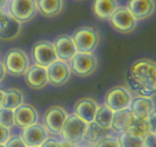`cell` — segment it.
<instances>
[{
  "label": "cell",
  "mask_w": 156,
  "mask_h": 147,
  "mask_svg": "<svg viewBox=\"0 0 156 147\" xmlns=\"http://www.w3.org/2000/svg\"><path fill=\"white\" fill-rule=\"evenodd\" d=\"M53 44L58 58L61 61L68 62L77 52L72 36L68 34L58 36Z\"/></svg>",
  "instance_id": "cell-15"
},
{
  "label": "cell",
  "mask_w": 156,
  "mask_h": 147,
  "mask_svg": "<svg viewBox=\"0 0 156 147\" xmlns=\"http://www.w3.org/2000/svg\"><path fill=\"white\" fill-rule=\"evenodd\" d=\"M5 11V10H0V17H1V16H2V13H3Z\"/></svg>",
  "instance_id": "cell-38"
},
{
  "label": "cell",
  "mask_w": 156,
  "mask_h": 147,
  "mask_svg": "<svg viewBox=\"0 0 156 147\" xmlns=\"http://www.w3.org/2000/svg\"><path fill=\"white\" fill-rule=\"evenodd\" d=\"M135 116L129 108L115 111L110 129L117 133H122L128 130Z\"/></svg>",
  "instance_id": "cell-20"
},
{
  "label": "cell",
  "mask_w": 156,
  "mask_h": 147,
  "mask_svg": "<svg viewBox=\"0 0 156 147\" xmlns=\"http://www.w3.org/2000/svg\"><path fill=\"white\" fill-rule=\"evenodd\" d=\"M109 24L115 31L123 34H129L135 29L137 20L132 15L126 6L120 5L117 7L110 18Z\"/></svg>",
  "instance_id": "cell-7"
},
{
  "label": "cell",
  "mask_w": 156,
  "mask_h": 147,
  "mask_svg": "<svg viewBox=\"0 0 156 147\" xmlns=\"http://www.w3.org/2000/svg\"><path fill=\"white\" fill-rule=\"evenodd\" d=\"M6 74V69H5L3 62H1V61H0V84L2 83V82L5 80Z\"/></svg>",
  "instance_id": "cell-35"
},
{
  "label": "cell",
  "mask_w": 156,
  "mask_h": 147,
  "mask_svg": "<svg viewBox=\"0 0 156 147\" xmlns=\"http://www.w3.org/2000/svg\"><path fill=\"white\" fill-rule=\"evenodd\" d=\"M69 62L72 73L81 77L91 75L98 67V60L93 53L76 52Z\"/></svg>",
  "instance_id": "cell-4"
},
{
  "label": "cell",
  "mask_w": 156,
  "mask_h": 147,
  "mask_svg": "<svg viewBox=\"0 0 156 147\" xmlns=\"http://www.w3.org/2000/svg\"><path fill=\"white\" fill-rule=\"evenodd\" d=\"M5 147H28L24 142L21 135L10 136L5 143Z\"/></svg>",
  "instance_id": "cell-31"
},
{
  "label": "cell",
  "mask_w": 156,
  "mask_h": 147,
  "mask_svg": "<svg viewBox=\"0 0 156 147\" xmlns=\"http://www.w3.org/2000/svg\"><path fill=\"white\" fill-rule=\"evenodd\" d=\"M132 99L129 90L123 86H115L107 91L104 102L109 109L115 112L129 108Z\"/></svg>",
  "instance_id": "cell-8"
},
{
  "label": "cell",
  "mask_w": 156,
  "mask_h": 147,
  "mask_svg": "<svg viewBox=\"0 0 156 147\" xmlns=\"http://www.w3.org/2000/svg\"><path fill=\"white\" fill-rule=\"evenodd\" d=\"M129 89L136 95L152 97L156 95V62L140 58L132 64L127 71Z\"/></svg>",
  "instance_id": "cell-1"
},
{
  "label": "cell",
  "mask_w": 156,
  "mask_h": 147,
  "mask_svg": "<svg viewBox=\"0 0 156 147\" xmlns=\"http://www.w3.org/2000/svg\"><path fill=\"white\" fill-rule=\"evenodd\" d=\"M127 131L138 136L145 138V136L149 133L148 118H140L135 117L131 126L129 127Z\"/></svg>",
  "instance_id": "cell-27"
},
{
  "label": "cell",
  "mask_w": 156,
  "mask_h": 147,
  "mask_svg": "<svg viewBox=\"0 0 156 147\" xmlns=\"http://www.w3.org/2000/svg\"><path fill=\"white\" fill-rule=\"evenodd\" d=\"M9 0H0V10H6Z\"/></svg>",
  "instance_id": "cell-37"
},
{
  "label": "cell",
  "mask_w": 156,
  "mask_h": 147,
  "mask_svg": "<svg viewBox=\"0 0 156 147\" xmlns=\"http://www.w3.org/2000/svg\"><path fill=\"white\" fill-rule=\"evenodd\" d=\"M0 147H5V144H0Z\"/></svg>",
  "instance_id": "cell-39"
},
{
  "label": "cell",
  "mask_w": 156,
  "mask_h": 147,
  "mask_svg": "<svg viewBox=\"0 0 156 147\" xmlns=\"http://www.w3.org/2000/svg\"><path fill=\"white\" fill-rule=\"evenodd\" d=\"M109 129L104 128L99 125L95 121L87 124L83 135V140L90 143H97L103 138L108 136Z\"/></svg>",
  "instance_id": "cell-23"
},
{
  "label": "cell",
  "mask_w": 156,
  "mask_h": 147,
  "mask_svg": "<svg viewBox=\"0 0 156 147\" xmlns=\"http://www.w3.org/2000/svg\"><path fill=\"white\" fill-rule=\"evenodd\" d=\"M3 64L7 73L14 76H22L30 67V61L27 54L19 48H12L4 58Z\"/></svg>",
  "instance_id": "cell-5"
},
{
  "label": "cell",
  "mask_w": 156,
  "mask_h": 147,
  "mask_svg": "<svg viewBox=\"0 0 156 147\" xmlns=\"http://www.w3.org/2000/svg\"><path fill=\"white\" fill-rule=\"evenodd\" d=\"M21 136L28 147L41 146L48 137V131L44 124L36 123L22 129Z\"/></svg>",
  "instance_id": "cell-12"
},
{
  "label": "cell",
  "mask_w": 156,
  "mask_h": 147,
  "mask_svg": "<svg viewBox=\"0 0 156 147\" xmlns=\"http://www.w3.org/2000/svg\"><path fill=\"white\" fill-rule=\"evenodd\" d=\"M78 147H86V146H78Z\"/></svg>",
  "instance_id": "cell-41"
},
{
  "label": "cell",
  "mask_w": 156,
  "mask_h": 147,
  "mask_svg": "<svg viewBox=\"0 0 156 147\" xmlns=\"http://www.w3.org/2000/svg\"><path fill=\"white\" fill-rule=\"evenodd\" d=\"M126 7L137 21L148 19L155 9L154 0H128Z\"/></svg>",
  "instance_id": "cell-17"
},
{
  "label": "cell",
  "mask_w": 156,
  "mask_h": 147,
  "mask_svg": "<svg viewBox=\"0 0 156 147\" xmlns=\"http://www.w3.org/2000/svg\"><path fill=\"white\" fill-rule=\"evenodd\" d=\"M144 147H156V134L148 133L144 138Z\"/></svg>",
  "instance_id": "cell-32"
},
{
  "label": "cell",
  "mask_w": 156,
  "mask_h": 147,
  "mask_svg": "<svg viewBox=\"0 0 156 147\" xmlns=\"http://www.w3.org/2000/svg\"><path fill=\"white\" fill-rule=\"evenodd\" d=\"M77 52L93 53L100 42L98 31L93 27L83 26L75 30L72 35Z\"/></svg>",
  "instance_id": "cell-2"
},
{
  "label": "cell",
  "mask_w": 156,
  "mask_h": 147,
  "mask_svg": "<svg viewBox=\"0 0 156 147\" xmlns=\"http://www.w3.org/2000/svg\"><path fill=\"white\" fill-rule=\"evenodd\" d=\"M95 147H119L118 138L112 136H106L97 142Z\"/></svg>",
  "instance_id": "cell-30"
},
{
  "label": "cell",
  "mask_w": 156,
  "mask_h": 147,
  "mask_svg": "<svg viewBox=\"0 0 156 147\" xmlns=\"http://www.w3.org/2000/svg\"><path fill=\"white\" fill-rule=\"evenodd\" d=\"M22 29V23L9 15L5 10L0 17V39L12 41L19 37Z\"/></svg>",
  "instance_id": "cell-13"
},
{
  "label": "cell",
  "mask_w": 156,
  "mask_h": 147,
  "mask_svg": "<svg viewBox=\"0 0 156 147\" xmlns=\"http://www.w3.org/2000/svg\"><path fill=\"white\" fill-rule=\"evenodd\" d=\"M49 83L55 87H60L67 83L71 76V69L67 62L57 59L47 67Z\"/></svg>",
  "instance_id": "cell-11"
},
{
  "label": "cell",
  "mask_w": 156,
  "mask_h": 147,
  "mask_svg": "<svg viewBox=\"0 0 156 147\" xmlns=\"http://www.w3.org/2000/svg\"><path fill=\"white\" fill-rule=\"evenodd\" d=\"M37 12L46 18H53L61 13L64 0H36Z\"/></svg>",
  "instance_id": "cell-22"
},
{
  "label": "cell",
  "mask_w": 156,
  "mask_h": 147,
  "mask_svg": "<svg viewBox=\"0 0 156 147\" xmlns=\"http://www.w3.org/2000/svg\"><path fill=\"white\" fill-rule=\"evenodd\" d=\"M16 125L21 129L37 123L38 113L34 106L28 103H22L14 110Z\"/></svg>",
  "instance_id": "cell-16"
},
{
  "label": "cell",
  "mask_w": 156,
  "mask_h": 147,
  "mask_svg": "<svg viewBox=\"0 0 156 147\" xmlns=\"http://www.w3.org/2000/svg\"><path fill=\"white\" fill-rule=\"evenodd\" d=\"M6 12L22 24L25 23L32 20L37 14V2L36 0H9Z\"/></svg>",
  "instance_id": "cell-3"
},
{
  "label": "cell",
  "mask_w": 156,
  "mask_h": 147,
  "mask_svg": "<svg viewBox=\"0 0 156 147\" xmlns=\"http://www.w3.org/2000/svg\"><path fill=\"white\" fill-rule=\"evenodd\" d=\"M31 57L34 64L46 68L58 59L53 42L44 40L34 43L31 48Z\"/></svg>",
  "instance_id": "cell-9"
},
{
  "label": "cell",
  "mask_w": 156,
  "mask_h": 147,
  "mask_svg": "<svg viewBox=\"0 0 156 147\" xmlns=\"http://www.w3.org/2000/svg\"><path fill=\"white\" fill-rule=\"evenodd\" d=\"M24 102V94L18 88H9L5 90V100L2 108L15 110Z\"/></svg>",
  "instance_id": "cell-24"
},
{
  "label": "cell",
  "mask_w": 156,
  "mask_h": 147,
  "mask_svg": "<svg viewBox=\"0 0 156 147\" xmlns=\"http://www.w3.org/2000/svg\"><path fill=\"white\" fill-rule=\"evenodd\" d=\"M113 113L112 109H109L106 104L102 105L97 109L94 121L104 128L110 129Z\"/></svg>",
  "instance_id": "cell-25"
},
{
  "label": "cell",
  "mask_w": 156,
  "mask_h": 147,
  "mask_svg": "<svg viewBox=\"0 0 156 147\" xmlns=\"http://www.w3.org/2000/svg\"><path fill=\"white\" fill-rule=\"evenodd\" d=\"M118 140L119 147H144V138L133 134L127 130L120 133Z\"/></svg>",
  "instance_id": "cell-26"
},
{
  "label": "cell",
  "mask_w": 156,
  "mask_h": 147,
  "mask_svg": "<svg viewBox=\"0 0 156 147\" xmlns=\"http://www.w3.org/2000/svg\"><path fill=\"white\" fill-rule=\"evenodd\" d=\"M29 147H41V146H29Z\"/></svg>",
  "instance_id": "cell-40"
},
{
  "label": "cell",
  "mask_w": 156,
  "mask_h": 147,
  "mask_svg": "<svg viewBox=\"0 0 156 147\" xmlns=\"http://www.w3.org/2000/svg\"><path fill=\"white\" fill-rule=\"evenodd\" d=\"M74 145L70 143L67 141L60 140L55 137H48L46 140L41 144V147H73Z\"/></svg>",
  "instance_id": "cell-29"
},
{
  "label": "cell",
  "mask_w": 156,
  "mask_h": 147,
  "mask_svg": "<svg viewBox=\"0 0 156 147\" xmlns=\"http://www.w3.org/2000/svg\"><path fill=\"white\" fill-rule=\"evenodd\" d=\"M77 1H81V0H77Z\"/></svg>",
  "instance_id": "cell-42"
},
{
  "label": "cell",
  "mask_w": 156,
  "mask_h": 147,
  "mask_svg": "<svg viewBox=\"0 0 156 147\" xmlns=\"http://www.w3.org/2000/svg\"><path fill=\"white\" fill-rule=\"evenodd\" d=\"M67 111L60 106H52L43 115V124L52 134H61L63 125L67 119Z\"/></svg>",
  "instance_id": "cell-10"
},
{
  "label": "cell",
  "mask_w": 156,
  "mask_h": 147,
  "mask_svg": "<svg viewBox=\"0 0 156 147\" xmlns=\"http://www.w3.org/2000/svg\"><path fill=\"white\" fill-rule=\"evenodd\" d=\"M0 124L9 129L16 125L14 110L6 108H0Z\"/></svg>",
  "instance_id": "cell-28"
},
{
  "label": "cell",
  "mask_w": 156,
  "mask_h": 147,
  "mask_svg": "<svg viewBox=\"0 0 156 147\" xmlns=\"http://www.w3.org/2000/svg\"><path fill=\"white\" fill-rule=\"evenodd\" d=\"M148 120L149 125V132L156 134V109H154L149 115Z\"/></svg>",
  "instance_id": "cell-34"
},
{
  "label": "cell",
  "mask_w": 156,
  "mask_h": 147,
  "mask_svg": "<svg viewBox=\"0 0 156 147\" xmlns=\"http://www.w3.org/2000/svg\"><path fill=\"white\" fill-rule=\"evenodd\" d=\"M5 90L0 88V108H2L3 106L4 100H5Z\"/></svg>",
  "instance_id": "cell-36"
},
{
  "label": "cell",
  "mask_w": 156,
  "mask_h": 147,
  "mask_svg": "<svg viewBox=\"0 0 156 147\" xmlns=\"http://www.w3.org/2000/svg\"><path fill=\"white\" fill-rule=\"evenodd\" d=\"M98 107V103L94 99L90 97H83L75 103L73 113L89 124L94 120Z\"/></svg>",
  "instance_id": "cell-18"
},
{
  "label": "cell",
  "mask_w": 156,
  "mask_h": 147,
  "mask_svg": "<svg viewBox=\"0 0 156 147\" xmlns=\"http://www.w3.org/2000/svg\"><path fill=\"white\" fill-rule=\"evenodd\" d=\"M10 136V129L0 124V144H5Z\"/></svg>",
  "instance_id": "cell-33"
},
{
  "label": "cell",
  "mask_w": 156,
  "mask_h": 147,
  "mask_svg": "<svg viewBox=\"0 0 156 147\" xmlns=\"http://www.w3.org/2000/svg\"><path fill=\"white\" fill-rule=\"evenodd\" d=\"M118 6L117 0H94L92 9L97 19L109 20Z\"/></svg>",
  "instance_id": "cell-21"
},
{
  "label": "cell",
  "mask_w": 156,
  "mask_h": 147,
  "mask_svg": "<svg viewBox=\"0 0 156 147\" xmlns=\"http://www.w3.org/2000/svg\"><path fill=\"white\" fill-rule=\"evenodd\" d=\"M24 77L27 85L34 90L42 89L49 83L47 68L36 64L28 67Z\"/></svg>",
  "instance_id": "cell-14"
},
{
  "label": "cell",
  "mask_w": 156,
  "mask_h": 147,
  "mask_svg": "<svg viewBox=\"0 0 156 147\" xmlns=\"http://www.w3.org/2000/svg\"><path fill=\"white\" fill-rule=\"evenodd\" d=\"M87 126V123L74 113L68 115L63 125L61 135L64 140L76 145L83 140Z\"/></svg>",
  "instance_id": "cell-6"
},
{
  "label": "cell",
  "mask_w": 156,
  "mask_h": 147,
  "mask_svg": "<svg viewBox=\"0 0 156 147\" xmlns=\"http://www.w3.org/2000/svg\"><path fill=\"white\" fill-rule=\"evenodd\" d=\"M129 109L136 117L148 118L154 110V102L152 97L136 95L132 99Z\"/></svg>",
  "instance_id": "cell-19"
}]
</instances>
